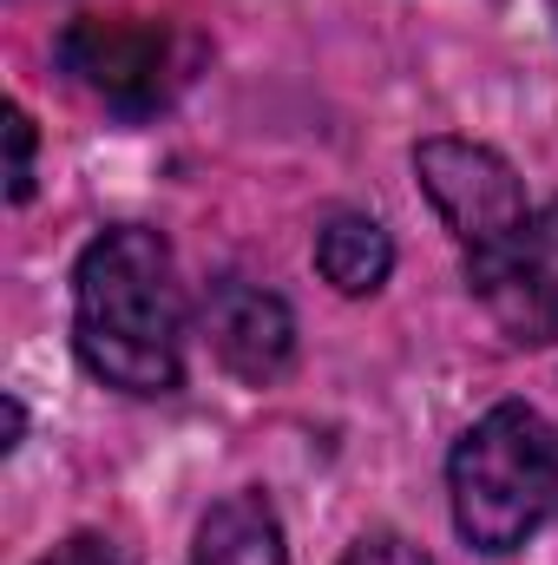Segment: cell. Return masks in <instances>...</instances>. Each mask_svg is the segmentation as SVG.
<instances>
[{"mask_svg": "<svg viewBox=\"0 0 558 565\" xmlns=\"http://www.w3.org/2000/svg\"><path fill=\"white\" fill-rule=\"evenodd\" d=\"M204 335H211L217 362L237 382H250V388H270L296 362V316H289V302L250 277H217L204 289Z\"/></svg>", "mask_w": 558, "mask_h": 565, "instance_id": "obj_6", "label": "cell"}, {"mask_svg": "<svg viewBox=\"0 0 558 565\" xmlns=\"http://www.w3.org/2000/svg\"><path fill=\"white\" fill-rule=\"evenodd\" d=\"M191 565H289L282 520H277V507H270V493H257V487L224 493V500L197 520Z\"/></svg>", "mask_w": 558, "mask_h": 565, "instance_id": "obj_7", "label": "cell"}, {"mask_svg": "<svg viewBox=\"0 0 558 565\" xmlns=\"http://www.w3.org/2000/svg\"><path fill=\"white\" fill-rule=\"evenodd\" d=\"M315 270L342 296H375L395 270V237L368 211H329L315 224Z\"/></svg>", "mask_w": 558, "mask_h": 565, "instance_id": "obj_8", "label": "cell"}, {"mask_svg": "<svg viewBox=\"0 0 558 565\" xmlns=\"http://www.w3.org/2000/svg\"><path fill=\"white\" fill-rule=\"evenodd\" d=\"M552 13H558V0H552Z\"/></svg>", "mask_w": 558, "mask_h": 565, "instance_id": "obj_12", "label": "cell"}, {"mask_svg": "<svg viewBox=\"0 0 558 565\" xmlns=\"http://www.w3.org/2000/svg\"><path fill=\"white\" fill-rule=\"evenodd\" d=\"M447 500L473 553H519L558 520V427L526 402L486 408L447 454Z\"/></svg>", "mask_w": 558, "mask_h": 565, "instance_id": "obj_2", "label": "cell"}, {"mask_svg": "<svg viewBox=\"0 0 558 565\" xmlns=\"http://www.w3.org/2000/svg\"><path fill=\"white\" fill-rule=\"evenodd\" d=\"M53 60L106 113L151 119L197 73V40L178 33V26H164V20H139V13H112V20L106 13H86V20H73L53 40Z\"/></svg>", "mask_w": 558, "mask_h": 565, "instance_id": "obj_3", "label": "cell"}, {"mask_svg": "<svg viewBox=\"0 0 558 565\" xmlns=\"http://www.w3.org/2000/svg\"><path fill=\"white\" fill-rule=\"evenodd\" d=\"M33 565H119L112 559V540H99V533H73V540H60L46 559Z\"/></svg>", "mask_w": 558, "mask_h": 565, "instance_id": "obj_11", "label": "cell"}, {"mask_svg": "<svg viewBox=\"0 0 558 565\" xmlns=\"http://www.w3.org/2000/svg\"><path fill=\"white\" fill-rule=\"evenodd\" d=\"M415 178L427 191V204L440 211V224L453 231V244L473 257L500 237H513L533 204H526V184L519 171L493 151V145L473 139H420L415 145Z\"/></svg>", "mask_w": 558, "mask_h": 565, "instance_id": "obj_4", "label": "cell"}, {"mask_svg": "<svg viewBox=\"0 0 558 565\" xmlns=\"http://www.w3.org/2000/svg\"><path fill=\"white\" fill-rule=\"evenodd\" d=\"M342 565H433V559L420 553L415 540H401V533H362V540L342 553Z\"/></svg>", "mask_w": 558, "mask_h": 565, "instance_id": "obj_10", "label": "cell"}, {"mask_svg": "<svg viewBox=\"0 0 558 565\" xmlns=\"http://www.w3.org/2000/svg\"><path fill=\"white\" fill-rule=\"evenodd\" d=\"M466 289L486 302L506 342L552 349L558 342V198L533 211L513 237L466 257Z\"/></svg>", "mask_w": 558, "mask_h": 565, "instance_id": "obj_5", "label": "cell"}, {"mask_svg": "<svg viewBox=\"0 0 558 565\" xmlns=\"http://www.w3.org/2000/svg\"><path fill=\"white\" fill-rule=\"evenodd\" d=\"M73 349L93 382L119 395H178L184 382V289L171 244L144 224H112L73 270Z\"/></svg>", "mask_w": 558, "mask_h": 565, "instance_id": "obj_1", "label": "cell"}, {"mask_svg": "<svg viewBox=\"0 0 558 565\" xmlns=\"http://www.w3.org/2000/svg\"><path fill=\"white\" fill-rule=\"evenodd\" d=\"M7 198L13 204L33 198V119L20 106H7Z\"/></svg>", "mask_w": 558, "mask_h": 565, "instance_id": "obj_9", "label": "cell"}]
</instances>
